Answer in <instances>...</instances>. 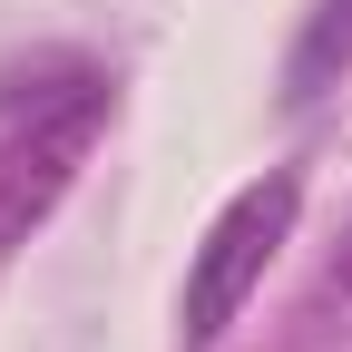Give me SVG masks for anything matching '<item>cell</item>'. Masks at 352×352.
<instances>
[{
	"mask_svg": "<svg viewBox=\"0 0 352 352\" xmlns=\"http://www.w3.org/2000/svg\"><path fill=\"white\" fill-rule=\"evenodd\" d=\"M294 215H303V186H294V176H254V186L206 226V245L186 264V342H215V333L245 314V294L264 284V264L284 254Z\"/></svg>",
	"mask_w": 352,
	"mask_h": 352,
	"instance_id": "1",
	"label": "cell"
},
{
	"mask_svg": "<svg viewBox=\"0 0 352 352\" xmlns=\"http://www.w3.org/2000/svg\"><path fill=\"white\" fill-rule=\"evenodd\" d=\"M98 138H108V88L98 78H78L69 98L30 108V127L0 147V245H20L30 226L59 215V196L78 186V166L98 157Z\"/></svg>",
	"mask_w": 352,
	"mask_h": 352,
	"instance_id": "2",
	"label": "cell"
},
{
	"mask_svg": "<svg viewBox=\"0 0 352 352\" xmlns=\"http://www.w3.org/2000/svg\"><path fill=\"white\" fill-rule=\"evenodd\" d=\"M342 59H352V0H314V20H303L294 59H284V88H294V98H314Z\"/></svg>",
	"mask_w": 352,
	"mask_h": 352,
	"instance_id": "3",
	"label": "cell"
}]
</instances>
